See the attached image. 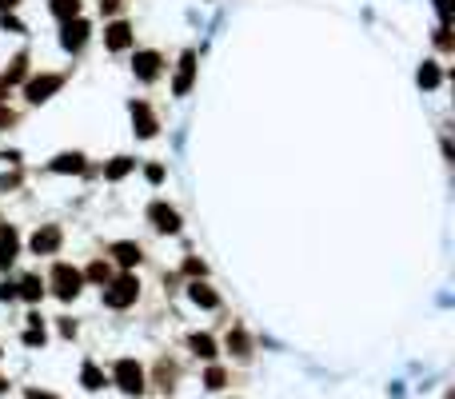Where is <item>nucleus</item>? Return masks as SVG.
Wrapping results in <instances>:
<instances>
[{"label":"nucleus","mask_w":455,"mask_h":399,"mask_svg":"<svg viewBox=\"0 0 455 399\" xmlns=\"http://www.w3.org/2000/svg\"><path fill=\"white\" fill-rule=\"evenodd\" d=\"M188 296H192V303H200V308H216V303H220V296H216L212 287H204L200 280H196L192 287H188Z\"/></svg>","instance_id":"a211bd4d"},{"label":"nucleus","mask_w":455,"mask_h":399,"mask_svg":"<svg viewBox=\"0 0 455 399\" xmlns=\"http://www.w3.org/2000/svg\"><path fill=\"white\" fill-rule=\"evenodd\" d=\"M100 4H104V8H108V13H112V8H116V4H120V0H100Z\"/></svg>","instance_id":"473e14b6"},{"label":"nucleus","mask_w":455,"mask_h":399,"mask_svg":"<svg viewBox=\"0 0 455 399\" xmlns=\"http://www.w3.org/2000/svg\"><path fill=\"white\" fill-rule=\"evenodd\" d=\"M88 280H96V284H112V268L104 260H96L92 268H88Z\"/></svg>","instance_id":"5701e85b"},{"label":"nucleus","mask_w":455,"mask_h":399,"mask_svg":"<svg viewBox=\"0 0 455 399\" xmlns=\"http://www.w3.org/2000/svg\"><path fill=\"white\" fill-rule=\"evenodd\" d=\"M224 384H228V375H224V367H208V375H204V387H208V391H220Z\"/></svg>","instance_id":"b1692460"},{"label":"nucleus","mask_w":455,"mask_h":399,"mask_svg":"<svg viewBox=\"0 0 455 399\" xmlns=\"http://www.w3.org/2000/svg\"><path fill=\"white\" fill-rule=\"evenodd\" d=\"M136 296H140V284H136V275H120V280H112L108 287H104V303L108 308H128V303H136Z\"/></svg>","instance_id":"f03ea898"},{"label":"nucleus","mask_w":455,"mask_h":399,"mask_svg":"<svg viewBox=\"0 0 455 399\" xmlns=\"http://www.w3.org/2000/svg\"><path fill=\"white\" fill-rule=\"evenodd\" d=\"M136 168V160H128V156H116V160L104 168V180H124V176Z\"/></svg>","instance_id":"6ab92c4d"},{"label":"nucleus","mask_w":455,"mask_h":399,"mask_svg":"<svg viewBox=\"0 0 455 399\" xmlns=\"http://www.w3.org/2000/svg\"><path fill=\"white\" fill-rule=\"evenodd\" d=\"M144 176L152 180V184H160V180H164V168H160V164H148V168H144Z\"/></svg>","instance_id":"bb28decb"},{"label":"nucleus","mask_w":455,"mask_h":399,"mask_svg":"<svg viewBox=\"0 0 455 399\" xmlns=\"http://www.w3.org/2000/svg\"><path fill=\"white\" fill-rule=\"evenodd\" d=\"M192 76H196V52H184V60H180V72L172 80V92L176 96H188V88H192Z\"/></svg>","instance_id":"6e6552de"},{"label":"nucleus","mask_w":455,"mask_h":399,"mask_svg":"<svg viewBox=\"0 0 455 399\" xmlns=\"http://www.w3.org/2000/svg\"><path fill=\"white\" fill-rule=\"evenodd\" d=\"M84 40H88V20H80V16H76V20H68V25H64V32H60V44L68 52H76V48H84Z\"/></svg>","instance_id":"423d86ee"},{"label":"nucleus","mask_w":455,"mask_h":399,"mask_svg":"<svg viewBox=\"0 0 455 399\" xmlns=\"http://www.w3.org/2000/svg\"><path fill=\"white\" fill-rule=\"evenodd\" d=\"M184 272H188V275H204V263H200V260H188Z\"/></svg>","instance_id":"c756f323"},{"label":"nucleus","mask_w":455,"mask_h":399,"mask_svg":"<svg viewBox=\"0 0 455 399\" xmlns=\"http://www.w3.org/2000/svg\"><path fill=\"white\" fill-rule=\"evenodd\" d=\"M16 251H20V236L13 228H0V268H8L16 260Z\"/></svg>","instance_id":"f8f14e48"},{"label":"nucleus","mask_w":455,"mask_h":399,"mask_svg":"<svg viewBox=\"0 0 455 399\" xmlns=\"http://www.w3.org/2000/svg\"><path fill=\"white\" fill-rule=\"evenodd\" d=\"M80 284H84V275L76 272L72 263H56V268H52V292H56L60 299L80 296Z\"/></svg>","instance_id":"7ed1b4c3"},{"label":"nucleus","mask_w":455,"mask_h":399,"mask_svg":"<svg viewBox=\"0 0 455 399\" xmlns=\"http://www.w3.org/2000/svg\"><path fill=\"white\" fill-rule=\"evenodd\" d=\"M419 84L435 88V84H440V68H435V64H423V68H419Z\"/></svg>","instance_id":"393cba45"},{"label":"nucleus","mask_w":455,"mask_h":399,"mask_svg":"<svg viewBox=\"0 0 455 399\" xmlns=\"http://www.w3.org/2000/svg\"><path fill=\"white\" fill-rule=\"evenodd\" d=\"M104 44H108L112 52H124L128 44H132V28L124 25V20H116V25L104 28Z\"/></svg>","instance_id":"1a4fd4ad"},{"label":"nucleus","mask_w":455,"mask_h":399,"mask_svg":"<svg viewBox=\"0 0 455 399\" xmlns=\"http://www.w3.org/2000/svg\"><path fill=\"white\" fill-rule=\"evenodd\" d=\"M20 0H0V13H8V8H16Z\"/></svg>","instance_id":"2f4dec72"},{"label":"nucleus","mask_w":455,"mask_h":399,"mask_svg":"<svg viewBox=\"0 0 455 399\" xmlns=\"http://www.w3.org/2000/svg\"><path fill=\"white\" fill-rule=\"evenodd\" d=\"M56 248H60V228H40L37 236H32V251L37 256H52Z\"/></svg>","instance_id":"9d476101"},{"label":"nucleus","mask_w":455,"mask_h":399,"mask_svg":"<svg viewBox=\"0 0 455 399\" xmlns=\"http://www.w3.org/2000/svg\"><path fill=\"white\" fill-rule=\"evenodd\" d=\"M112 379H116V387L124 395H144V367L136 360H120L112 367Z\"/></svg>","instance_id":"f257e3e1"},{"label":"nucleus","mask_w":455,"mask_h":399,"mask_svg":"<svg viewBox=\"0 0 455 399\" xmlns=\"http://www.w3.org/2000/svg\"><path fill=\"white\" fill-rule=\"evenodd\" d=\"M112 256H116V263L132 268V263H140V244H132V240H120V244H112Z\"/></svg>","instance_id":"ddd939ff"},{"label":"nucleus","mask_w":455,"mask_h":399,"mask_svg":"<svg viewBox=\"0 0 455 399\" xmlns=\"http://www.w3.org/2000/svg\"><path fill=\"white\" fill-rule=\"evenodd\" d=\"M148 220L160 228V232H180V212L168 208V204H152V208H148Z\"/></svg>","instance_id":"39448f33"},{"label":"nucleus","mask_w":455,"mask_h":399,"mask_svg":"<svg viewBox=\"0 0 455 399\" xmlns=\"http://www.w3.org/2000/svg\"><path fill=\"white\" fill-rule=\"evenodd\" d=\"M80 384H84L88 391H100V387L108 384V375H104V372H100V367H96V363L88 360L84 367H80Z\"/></svg>","instance_id":"2eb2a0df"},{"label":"nucleus","mask_w":455,"mask_h":399,"mask_svg":"<svg viewBox=\"0 0 455 399\" xmlns=\"http://www.w3.org/2000/svg\"><path fill=\"white\" fill-rule=\"evenodd\" d=\"M52 172H84V156L80 152H60L52 160Z\"/></svg>","instance_id":"dca6fc26"},{"label":"nucleus","mask_w":455,"mask_h":399,"mask_svg":"<svg viewBox=\"0 0 455 399\" xmlns=\"http://www.w3.org/2000/svg\"><path fill=\"white\" fill-rule=\"evenodd\" d=\"M0 96H4V88H0Z\"/></svg>","instance_id":"72a5a7b5"},{"label":"nucleus","mask_w":455,"mask_h":399,"mask_svg":"<svg viewBox=\"0 0 455 399\" xmlns=\"http://www.w3.org/2000/svg\"><path fill=\"white\" fill-rule=\"evenodd\" d=\"M28 399H52L49 391H37V387H28Z\"/></svg>","instance_id":"7c9ffc66"},{"label":"nucleus","mask_w":455,"mask_h":399,"mask_svg":"<svg viewBox=\"0 0 455 399\" xmlns=\"http://www.w3.org/2000/svg\"><path fill=\"white\" fill-rule=\"evenodd\" d=\"M25 68H28V60H25V56H16V60H13V68H8V72H4V80H0V88H8V84H16V80H20V76H25Z\"/></svg>","instance_id":"4be33fe9"},{"label":"nucleus","mask_w":455,"mask_h":399,"mask_svg":"<svg viewBox=\"0 0 455 399\" xmlns=\"http://www.w3.org/2000/svg\"><path fill=\"white\" fill-rule=\"evenodd\" d=\"M188 348L196 351L200 360H216V339H212V336H204V332H196V336L188 339Z\"/></svg>","instance_id":"f3484780"},{"label":"nucleus","mask_w":455,"mask_h":399,"mask_svg":"<svg viewBox=\"0 0 455 399\" xmlns=\"http://www.w3.org/2000/svg\"><path fill=\"white\" fill-rule=\"evenodd\" d=\"M136 76H140V80H156V76H160V56H156V52H136Z\"/></svg>","instance_id":"9b49d317"},{"label":"nucleus","mask_w":455,"mask_h":399,"mask_svg":"<svg viewBox=\"0 0 455 399\" xmlns=\"http://www.w3.org/2000/svg\"><path fill=\"white\" fill-rule=\"evenodd\" d=\"M64 84V76H56V72H44V76H37V80H28V100H32V104H44V100L52 96V92H56V88Z\"/></svg>","instance_id":"20e7f679"},{"label":"nucleus","mask_w":455,"mask_h":399,"mask_svg":"<svg viewBox=\"0 0 455 399\" xmlns=\"http://www.w3.org/2000/svg\"><path fill=\"white\" fill-rule=\"evenodd\" d=\"M132 124L140 136H156V116H152V108H148L144 100H132Z\"/></svg>","instance_id":"0eeeda50"},{"label":"nucleus","mask_w":455,"mask_h":399,"mask_svg":"<svg viewBox=\"0 0 455 399\" xmlns=\"http://www.w3.org/2000/svg\"><path fill=\"white\" fill-rule=\"evenodd\" d=\"M20 296H25L28 303H37V299L44 296V284H40L37 275H25V280H20Z\"/></svg>","instance_id":"412c9836"},{"label":"nucleus","mask_w":455,"mask_h":399,"mask_svg":"<svg viewBox=\"0 0 455 399\" xmlns=\"http://www.w3.org/2000/svg\"><path fill=\"white\" fill-rule=\"evenodd\" d=\"M228 351H232L236 360H248V355H252V344H248L244 327H232V332H228Z\"/></svg>","instance_id":"4468645a"},{"label":"nucleus","mask_w":455,"mask_h":399,"mask_svg":"<svg viewBox=\"0 0 455 399\" xmlns=\"http://www.w3.org/2000/svg\"><path fill=\"white\" fill-rule=\"evenodd\" d=\"M25 344H28V348H40V344H44V327H28Z\"/></svg>","instance_id":"a878e982"},{"label":"nucleus","mask_w":455,"mask_h":399,"mask_svg":"<svg viewBox=\"0 0 455 399\" xmlns=\"http://www.w3.org/2000/svg\"><path fill=\"white\" fill-rule=\"evenodd\" d=\"M435 8H440L443 25H447V20H451V0H435Z\"/></svg>","instance_id":"cd10ccee"},{"label":"nucleus","mask_w":455,"mask_h":399,"mask_svg":"<svg viewBox=\"0 0 455 399\" xmlns=\"http://www.w3.org/2000/svg\"><path fill=\"white\" fill-rule=\"evenodd\" d=\"M52 13L68 25V20H76V16H80V0H52Z\"/></svg>","instance_id":"aec40b11"},{"label":"nucleus","mask_w":455,"mask_h":399,"mask_svg":"<svg viewBox=\"0 0 455 399\" xmlns=\"http://www.w3.org/2000/svg\"><path fill=\"white\" fill-rule=\"evenodd\" d=\"M13 120H16V116H13V108H4V104H0V128H8Z\"/></svg>","instance_id":"c85d7f7f"}]
</instances>
